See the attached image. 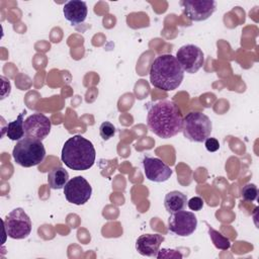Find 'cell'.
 <instances>
[{
  "instance_id": "15",
  "label": "cell",
  "mask_w": 259,
  "mask_h": 259,
  "mask_svg": "<svg viewBox=\"0 0 259 259\" xmlns=\"http://www.w3.org/2000/svg\"><path fill=\"white\" fill-rule=\"evenodd\" d=\"M164 205L169 213L183 210L187 205V196L181 191L172 190L165 195Z\"/></svg>"
},
{
  "instance_id": "12",
  "label": "cell",
  "mask_w": 259,
  "mask_h": 259,
  "mask_svg": "<svg viewBox=\"0 0 259 259\" xmlns=\"http://www.w3.org/2000/svg\"><path fill=\"white\" fill-rule=\"evenodd\" d=\"M142 163L146 178L153 182H165L173 173L171 168L159 158L146 156Z\"/></svg>"
},
{
  "instance_id": "14",
  "label": "cell",
  "mask_w": 259,
  "mask_h": 259,
  "mask_svg": "<svg viewBox=\"0 0 259 259\" xmlns=\"http://www.w3.org/2000/svg\"><path fill=\"white\" fill-rule=\"evenodd\" d=\"M63 13L65 18L72 24L77 25L83 22L88 13L87 4L81 0H71L65 3L63 7Z\"/></svg>"
},
{
  "instance_id": "8",
  "label": "cell",
  "mask_w": 259,
  "mask_h": 259,
  "mask_svg": "<svg viewBox=\"0 0 259 259\" xmlns=\"http://www.w3.org/2000/svg\"><path fill=\"white\" fill-rule=\"evenodd\" d=\"M197 228V218L192 211L179 210L173 212L168 218V230L173 235L188 237Z\"/></svg>"
},
{
  "instance_id": "4",
  "label": "cell",
  "mask_w": 259,
  "mask_h": 259,
  "mask_svg": "<svg viewBox=\"0 0 259 259\" xmlns=\"http://www.w3.org/2000/svg\"><path fill=\"white\" fill-rule=\"evenodd\" d=\"M12 157L16 164L29 168L38 165L46 157V149L41 141L23 138L13 148Z\"/></svg>"
},
{
  "instance_id": "7",
  "label": "cell",
  "mask_w": 259,
  "mask_h": 259,
  "mask_svg": "<svg viewBox=\"0 0 259 259\" xmlns=\"http://www.w3.org/2000/svg\"><path fill=\"white\" fill-rule=\"evenodd\" d=\"M184 72L189 74L196 73L204 64V54L195 45H184L180 47L175 57Z\"/></svg>"
},
{
  "instance_id": "13",
  "label": "cell",
  "mask_w": 259,
  "mask_h": 259,
  "mask_svg": "<svg viewBox=\"0 0 259 259\" xmlns=\"http://www.w3.org/2000/svg\"><path fill=\"white\" fill-rule=\"evenodd\" d=\"M165 240L159 234H144L141 235L136 241V250L139 254L147 257H156L161 243Z\"/></svg>"
},
{
  "instance_id": "16",
  "label": "cell",
  "mask_w": 259,
  "mask_h": 259,
  "mask_svg": "<svg viewBox=\"0 0 259 259\" xmlns=\"http://www.w3.org/2000/svg\"><path fill=\"white\" fill-rule=\"evenodd\" d=\"M25 110H22L16 119H14L13 121H10L7 123L6 127L3 128V133L2 136L4 135V133L6 134V136L11 140V141H19L21 139H23L24 137V128H23V115L25 114Z\"/></svg>"
},
{
  "instance_id": "2",
  "label": "cell",
  "mask_w": 259,
  "mask_h": 259,
  "mask_svg": "<svg viewBox=\"0 0 259 259\" xmlns=\"http://www.w3.org/2000/svg\"><path fill=\"white\" fill-rule=\"evenodd\" d=\"M150 83L163 91L177 89L184 78V71L177 59L171 54L158 56L151 64Z\"/></svg>"
},
{
  "instance_id": "10",
  "label": "cell",
  "mask_w": 259,
  "mask_h": 259,
  "mask_svg": "<svg viewBox=\"0 0 259 259\" xmlns=\"http://www.w3.org/2000/svg\"><path fill=\"white\" fill-rule=\"evenodd\" d=\"M179 4L184 15L191 21H204L217 9V2L212 0H182Z\"/></svg>"
},
{
  "instance_id": "22",
  "label": "cell",
  "mask_w": 259,
  "mask_h": 259,
  "mask_svg": "<svg viewBox=\"0 0 259 259\" xmlns=\"http://www.w3.org/2000/svg\"><path fill=\"white\" fill-rule=\"evenodd\" d=\"M203 199L199 196H193L189 200H187V205L191 210L198 211L203 207Z\"/></svg>"
},
{
  "instance_id": "5",
  "label": "cell",
  "mask_w": 259,
  "mask_h": 259,
  "mask_svg": "<svg viewBox=\"0 0 259 259\" xmlns=\"http://www.w3.org/2000/svg\"><path fill=\"white\" fill-rule=\"evenodd\" d=\"M212 123L209 117L199 111H191L183 117V136L194 143L204 142L211 133Z\"/></svg>"
},
{
  "instance_id": "6",
  "label": "cell",
  "mask_w": 259,
  "mask_h": 259,
  "mask_svg": "<svg viewBox=\"0 0 259 259\" xmlns=\"http://www.w3.org/2000/svg\"><path fill=\"white\" fill-rule=\"evenodd\" d=\"M3 224L5 234L9 238L16 240L28 237L32 229L30 218L21 207L12 209L4 219Z\"/></svg>"
},
{
  "instance_id": "19",
  "label": "cell",
  "mask_w": 259,
  "mask_h": 259,
  "mask_svg": "<svg viewBox=\"0 0 259 259\" xmlns=\"http://www.w3.org/2000/svg\"><path fill=\"white\" fill-rule=\"evenodd\" d=\"M257 196H258V188L253 183H248L245 186H243V188L241 189V197L245 201L252 202L256 200Z\"/></svg>"
},
{
  "instance_id": "18",
  "label": "cell",
  "mask_w": 259,
  "mask_h": 259,
  "mask_svg": "<svg viewBox=\"0 0 259 259\" xmlns=\"http://www.w3.org/2000/svg\"><path fill=\"white\" fill-rule=\"evenodd\" d=\"M206 225H207V231H208L209 238H210L212 244L214 245V247L217 249L223 250V251L230 249V247H231L230 240L227 237H225L222 233H220L219 231H217L212 227H210L207 223H206Z\"/></svg>"
},
{
  "instance_id": "1",
  "label": "cell",
  "mask_w": 259,
  "mask_h": 259,
  "mask_svg": "<svg viewBox=\"0 0 259 259\" xmlns=\"http://www.w3.org/2000/svg\"><path fill=\"white\" fill-rule=\"evenodd\" d=\"M147 124L159 138L169 139L182 132L183 116L175 102L160 100L149 107Z\"/></svg>"
},
{
  "instance_id": "3",
  "label": "cell",
  "mask_w": 259,
  "mask_h": 259,
  "mask_svg": "<svg viewBox=\"0 0 259 259\" xmlns=\"http://www.w3.org/2000/svg\"><path fill=\"white\" fill-rule=\"evenodd\" d=\"M96 152L93 144L81 135L69 138L62 149L61 159L70 169L75 171L88 170L94 165Z\"/></svg>"
},
{
  "instance_id": "21",
  "label": "cell",
  "mask_w": 259,
  "mask_h": 259,
  "mask_svg": "<svg viewBox=\"0 0 259 259\" xmlns=\"http://www.w3.org/2000/svg\"><path fill=\"white\" fill-rule=\"evenodd\" d=\"M156 258L158 259H161V258H179L181 259L182 258V254L176 250H173V249H166V248H163L161 250H159Z\"/></svg>"
},
{
  "instance_id": "20",
  "label": "cell",
  "mask_w": 259,
  "mask_h": 259,
  "mask_svg": "<svg viewBox=\"0 0 259 259\" xmlns=\"http://www.w3.org/2000/svg\"><path fill=\"white\" fill-rule=\"evenodd\" d=\"M115 126L109 121H103L99 126V135L104 141L112 138L115 134Z\"/></svg>"
},
{
  "instance_id": "11",
  "label": "cell",
  "mask_w": 259,
  "mask_h": 259,
  "mask_svg": "<svg viewBox=\"0 0 259 259\" xmlns=\"http://www.w3.org/2000/svg\"><path fill=\"white\" fill-rule=\"evenodd\" d=\"M51 120L48 116L40 112L32 113L27 116L23 122L24 137L42 141L51 132Z\"/></svg>"
},
{
  "instance_id": "9",
  "label": "cell",
  "mask_w": 259,
  "mask_h": 259,
  "mask_svg": "<svg viewBox=\"0 0 259 259\" xmlns=\"http://www.w3.org/2000/svg\"><path fill=\"white\" fill-rule=\"evenodd\" d=\"M63 189L66 199L76 205L86 203L92 194V187L83 176L71 178Z\"/></svg>"
},
{
  "instance_id": "17",
  "label": "cell",
  "mask_w": 259,
  "mask_h": 259,
  "mask_svg": "<svg viewBox=\"0 0 259 259\" xmlns=\"http://www.w3.org/2000/svg\"><path fill=\"white\" fill-rule=\"evenodd\" d=\"M69 181V173L59 166L53 168L48 174V183L52 189H62Z\"/></svg>"
},
{
  "instance_id": "23",
  "label": "cell",
  "mask_w": 259,
  "mask_h": 259,
  "mask_svg": "<svg viewBox=\"0 0 259 259\" xmlns=\"http://www.w3.org/2000/svg\"><path fill=\"white\" fill-rule=\"evenodd\" d=\"M204 146H205V149L208 151V152H217L219 149H220V143L219 141L215 139V138H207L205 141H204Z\"/></svg>"
}]
</instances>
